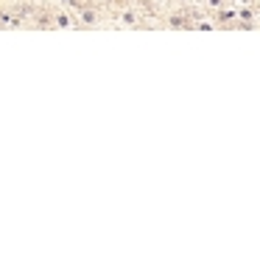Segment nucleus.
Returning <instances> with one entry per match:
<instances>
[{
  "mask_svg": "<svg viewBox=\"0 0 260 257\" xmlns=\"http://www.w3.org/2000/svg\"><path fill=\"white\" fill-rule=\"evenodd\" d=\"M53 6H56L53 0H45V3L37 6L28 28H37V31H56V25H53Z\"/></svg>",
  "mask_w": 260,
  "mask_h": 257,
  "instance_id": "obj_1",
  "label": "nucleus"
}]
</instances>
